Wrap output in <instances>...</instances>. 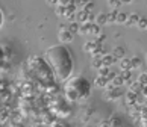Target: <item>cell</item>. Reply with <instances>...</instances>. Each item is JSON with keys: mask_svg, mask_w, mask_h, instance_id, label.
<instances>
[{"mask_svg": "<svg viewBox=\"0 0 147 127\" xmlns=\"http://www.w3.org/2000/svg\"><path fill=\"white\" fill-rule=\"evenodd\" d=\"M138 29H141V30H146L147 29V18H144V17H140V21H138Z\"/></svg>", "mask_w": 147, "mask_h": 127, "instance_id": "cell-14", "label": "cell"}, {"mask_svg": "<svg viewBox=\"0 0 147 127\" xmlns=\"http://www.w3.org/2000/svg\"><path fill=\"white\" fill-rule=\"evenodd\" d=\"M134 0H121V3H126V5H129V3H132Z\"/></svg>", "mask_w": 147, "mask_h": 127, "instance_id": "cell-26", "label": "cell"}, {"mask_svg": "<svg viewBox=\"0 0 147 127\" xmlns=\"http://www.w3.org/2000/svg\"><path fill=\"white\" fill-rule=\"evenodd\" d=\"M94 24H97V26H105V24H108V20H106V14H103V12H100V14H97L96 15V18H94Z\"/></svg>", "mask_w": 147, "mask_h": 127, "instance_id": "cell-5", "label": "cell"}, {"mask_svg": "<svg viewBox=\"0 0 147 127\" xmlns=\"http://www.w3.org/2000/svg\"><path fill=\"white\" fill-rule=\"evenodd\" d=\"M117 14H118V11H117V9H112L109 14H106L108 23H117Z\"/></svg>", "mask_w": 147, "mask_h": 127, "instance_id": "cell-8", "label": "cell"}, {"mask_svg": "<svg viewBox=\"0 0 147 127\" xmlns=\"http://www.w3.org/2000/svg\"><path fill=\"white\" fill-rule=\"evenodd\" d=\"M141 67V59L140 58H132L130 59V68H140Z\"/></svg>", "mask_w": 147, "mask_h": 127, "instance_id": "cell-13", "label": "cell"}, {"mask_svg": "<svg viewBox=\"0 0 147 127\" xmlns=\"http://www.w3.org/2000/svg\"><path fill=\"white\" fill-rule=\"evenodd\" d=\"M58 38H59V41H61V44L65 46V44H68V42L73 41L74 35L68 29H61V30H59V34H58Z\"/></svg>", "mask_w": 147, "mask_h": 127, "instance_id": "cell-3", "label": "cell"}, {"mask_svg": "<svg viewBox=\"0 0 147 127\" xmlns=\"http://www.w3.org/2000/svg\"><path fill=\"white\" fill-rule=\"evenodd\" d=\"M46 62L50 67L53 76L59 82H65L73 76L74 58L70 48L64 44H55L46 50Z\"/></svg>", "mask_w": 147, "mask_h": 127, "instance_id": "cell-1", "label": "cell"}, {"mask_svg": "<svg viewBox=\"0 0 147 127\" xmlns=\"http://www.w3.org/2000/svg\"><path fill=\"white\" fill-rule=\"evenodd\" d=\"M127 15H129V14L118 12V14H117V23H124V24H126V21H127Z\"/></svg>", "mask_w": 147, "mask_h": 127, "instance_id": "cell-12", "label": "cell"}, {"mask_svg": "<svg viewBox=\"0 0 147 127\" xmlns=\"http://www.w3.org/2000/svg\"><path fill=\"white\" fill-rule=\"evenodd\" d=\"M92 9H94V3H92V2H90V0H88V2H86V5L84 6V11H86V12H91Z\"/></svg>", "mask_w": 147, "mask_h": 127, "instance_id": "cell-21", "label": "cell"}, {"mask_svg": "<svg viewBox=\"0 0 147 127\" xmlns=\"http://www.w3.org/2000/svg\"><path fill=\"white\" fill-rule=\"evenodd\" d=\"M112 82H114V85H115V86H120L124 80H123V77H121V76H115V77L112 79Z\"/></svg>", "mask_w": 147, "mask_h": 127, "instance_id": "cell-20", "label": "cell"}, {"mask_svg": "<svg viewBox=\"0 0 147 127\" xmlns=\"http://www.w3.org/2000/svg\"><path fill=\"white\" fill-rule=\"evenodd\" d=\"M3 24H5V14H3V9L0 8V29L3 27Z\"/></svg>", "mask_w": 147, "mask_h": 127, "instance_id": "cell-23", "label": "cell"}, {"mask_svg": "<svg viewBox=\"0 0 147 127\" xmlns=\"http://www.w3.org/2000/svg\"><path fill=\"white\" fill-rule=\"evenodd\" d=\"M112 56L115 59H123L124 58V48L123 47H115L112 52Z\"/></svg>", "mask_w": 147, "mask_h": 127, "instance_id": "cell-7", "label": "cell"}, {"mask_svg": "<svg viewBox=\"0 0 147 127\" xmlns=\"http://www.w3.org/2000/svg\"><path fill=\"white\" fill-rule=\"evenodd\" d=\"M79 26H80L79 23H71V24H70V27H67V29L74 35V34H79Z\"/></svg>", "mask_w": 147, "mask_h": 127, "instance_id": "cell-16", "label": "cell"}, {"mask_svg": "<svg viewBox=\"0 0 147 127\" xmlns=\"http://www.w3.org/2000/svg\"><path fill=\"white\" fill-rule=\"evenodd\" d=\"M99 74L102 77H108V74H109V68L108 67H100L99 68Z\"/></svg>", "mask_w": 147, "mask_h": 127, "instance_id": "cell-19", "label": "cell"}, {"mask_svg": "<svg viewBox=\"0 0 147 127\" xmlns=\"http://www.w3.org/2000/svg\"><path fill=\"white\" fill-rule=\"evenodd\" d=\"M53 127H65V126H62V124H55Z\"/></svg>", "mask_w": 147, "mask_h": 127, "instance_id": "cell-27", "label": "cell"}, {"mask_svg": "<svg viewBox=\"0 0 147 127\" xmlns=\"http://www.w3.org/2000/svg\"><path fill=\"white\" fill-rule=\"evenodd\" d=\"M92 67H94V68H100V67H103V65H102V58H97V56L92 58Z\"/></svg>", "mask_w": 147, "mask_h": 127, "instance_id": "cell-17", "label": "cell"}, {"mask_svg": "<svg viewBox=\"0 0 147 127\" xmlns=\"http://www.w3.org/2000/svg\"><path fill=\"white\" fill-rule=\"evenodd\" d=\"M6 60L8 59H6V54H5V48L0 46V70L3 68V65L6 64Z\"/></svg>", "mask_w": 147, "mask_h": 127, "instance_id": "cell-10", "label": "cell"}, {"mask_svg": "<svg viewBox=\"0 0 147 127\" xmlns=\"http://www.w3.org/2000/svg\"><path fill=\"white\" fill-rule=\"evenodd\" d=\"M71 2H73V0H58V5H59V6H68V5H71Z\"/></svg>", "mask_w": 147, "mask_h": 127, "instance_id": "cell-22", "label": "cell"}, {"mask_svg": "<svg viewBox=\"0 0 147 127\" xmlns=\"http://www.w3.org/2000/svg\"><path fill=\"white\" fill-rule=\"evenodd\" d=\"M138 21H140V14H138V12H132V14H129V15H127L126 26H129V27L137 26V24H138Z\"/></svg>", "mask_w": 147, "mask_h": 127, "instance_id": "cell-4", "label": "cell"}, {"mask_svg": "<svg viewBox=\"0 0 147 127\" xmlns=\"http://www.w3.org/2000/svg\"><path fill=\"white\" fill-rule=\"evenodd\" d=\"M88 14L90 12H86V11H80V12H79V15H78V18H79V21H80V23H86V21H88Z\"/></svg>", "mask_w": 147, "mask_h": 127, "instance_id": "cell-11", "label": "cell"}, {"mask_svg": "<svg viewBox=\"0 0 147 127\" xmlns=\"http://www.w3.org/2000/svg\"><path fill=\"white\" fill-rule=\"evenodd\" d=\"M121 62H120V67H121L123 71H129V70H132L130 68V59L127 58H123V59H120Z\"/></svg>", "mask_w": 147, "mask_h": 127, "instance_id": "cell-9", "label": "cell"}, {"mask_svg": "<svg viewBox=\"0 0 147 127\" xmlns=\"http://www.w3.org/2000/svg\"><path fill=\"white\" fill-rule=\"evenodd\" d=\"M106 82H108V79H106V77H97V79H96V85L97 86H105L106 85Z\"/></svg>", "mask_w": 147, "mask_h": 127, "instance_id": "cell-18", "label": "cell"}, {"mask_svg": "<svg viewBox=\"0 0 147 127\" xmlns=\"http://www.w3.org/2000/svg\"><path fill=\"white\" fill-rule=\"evenodd\" d=\"M121 77H123V80L124 79H129V77H130V70L129 71H124V73L121 74Z\"/></svg>", "mask_w": 147, "mask_h": 127, "instance_id": "cell-24", "label": "cell"}, {"mask_svg": "<svg viewBox=\"0 0 147 127\" xmlns=\"http://www.w3.org/2000/svg\"><path fill=\"white\" fill-rule=\"evenodd\" d=\"M108 3H109V6L112 8V9H118L120 6H121V0H108Z\"/></svg>", "mask_w": 147, "mask_h": 127, "instance_id": "cell-15", "label": "cell"}, {"mask_svg": "<svg viewBox=\"0 0 147 127\" xmlns=\"http://www.w3.org/2000/svg\"><path fill=\"white\" fill-rule=\"evenodd\" d=\"M146 62H147V54H146Z\"/></svg>", "mask_w": 147, "mask_h": 127, "instance_id": "cell-28", "label": "cell"}, {"mask_svg": "<svg viewBox=\"0 0 147 127\" xmlns=\"http://www.w3.org/2000/svg\"><path fill=\"white\" fill-rule=\"evenodd\" d=\"M114 62H115V58H114L112 54H105V56H102V65L103 67L109 68V65H112Z\"/></svg>", "mask_w": 147, "mask_h": 127, "instance_id": "cell-6", "label": "cell"}, {"mask_svg": "<svg viewBox=\"0 0 147 127\" xmlns=\"http://www.w3.org/2000/svg\"><path fill=\"white\" fill-rule=\"evenodd\" d=\"M49 5H58V0H47Z\"/></svg>", "mask_w": 147, "mask_h": 127, "instance_id": "cell-25", "label": "cell"}, {"mask_svg": "<svg viewBox=\"0 0 147 127\" xmlns=\"http://www.w3.org/2000/svg\"><path fill=\"white\" fill-rule=\"evenodd\" d=\"M64 95L68 101L80 103L91 95V83L85 76H71L64 83Z\"/></svg>", "mask_w": 147, "mask_h": 127, "instance_id": "cell-2", "label": "cell"}]
</instances>
